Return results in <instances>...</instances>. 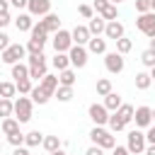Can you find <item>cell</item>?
<instances>
[{
	"label": "cell",
	"mask_w": 155,
	"mask_h": 155,
	"mask_svg": "<svg viewBox=\"0 0 155 155\" xmlns=\"http://www.w3.org/2000/svg\"><path fill=\"white\" fill-rule=\"evenodd\" d=\"M56 87H58V78L46 73V75L39 80V85L31 87V92H29V94H31V102H34V104H46V102L53 97Z\"/></svg>",
	"instance_id": "6da1fadb"
},
{
	"label": "cell",
	"mask_w": 155,
	"mask_h": 155,
	"mask_svg": "<svg viewBox=\"0 0 155 155\" xmlns=\"http://www.w3.org/2000/svg\"><path fill=\"white\" fill-rule=\"evenodd\" d=\"M131 121H133V107H131V104H121L116 111L109 114V121H107V124H109V128H111L114 133H119V131H124Z\"/></svg>",
	"instance_id": "7a4b0ae2"
},
{
	"label": "cell",
	"mask_w": 155,
	"mask_h": 155,
	"mask_svg": "<svg viewBox=\"0 0 155 155\" xmlns=\"http://www.w3.org/2000/svg\"><path fill=\"white\" fill-rule=\"evenodd\" d=\"M90 138H92V145H99L102 150H111V148L116 145V138H114L109 131H104L102 126H94V128L90 131Z\"/></svg>",
	"instance_id": "3957f363"
},
{
	"label": "cell",
	"mask_w": 155,
	"mask_h": 155,
	"mask_svg": "<svg viewBox=\"0 0 155 155\" xmlns=\"http://www.w3.org/2000/svg\"><path fill=\"white\" fill-rule=\"evenodd\" d=\"M24 53H27V48H24L22 44H10V46L0 53V61L7 63V65H15V63H22Z\"/></svg>",
	"instance_id": "277c9868"
},
{
	"label": "cell",
	"mask_w": 155,
	"mask_h": 155,
	"mask_svg": "<svg viewBox=\"0 0 155 155\" xmlns=\"http://www.w3.org/2000/svg\"><path fill=\"white\" fill-rule=\"evenodd\" d=\"M27 65H29V80H41V78L46 75V56H44V53L29 56Z\"/></svg>",
	"instance_id": "5b68a950"
},
{
	"label": "cell",
	"mask_w": 155,
	"mask_h": 155,
	"mask_svg": "<svg viewBox=\"0 0 155 155\" xmlns=\"http://www.w3.org/2000/svg\"><path fill=\"white\" fill-rule=\"evenodd\" d=\"M31 99L29 97H19V99H15V109H12V114H15V119L19 121V124H27L29 119H31Z\"/></svg>",
	"instance_id": "8992f818"
},
{
	"label": "cell",
	"mask_w": 155,
	"mask_h": 155,
	"mask_svg": "<svg viewBox=\"0 0 155 155\" xmlns=\"http://www.w3.org/2000/svg\"><path fill=\"white\" fill-rule=\"evenodd\" d=\"M128 143H126V150L131 153V155H140L143 150H145V133H140L138 128H133V131H128Z\"/></svg>",
	"instance_id": "52a82bcc"
},
{
	"label": "cell",
	"mask_w": 155,
	"mask_h": 155,
	"mask_svg": "<svg viewBox=\"0 0 155 155\" xmlns=\"http://www.w3.org/2000/svg\"><path fill=\"white\" fill-rule=\"evenodd\" d=\"M136 27H138V31H143L145 36L155 39V12L150 10V12H145V15H138Z\"/></svg>",
	"instance_id": "ba28073f"
},
{
	"label": "cell",
	"mask_w": 155,
	"mask_h": 155,
	"mask_svg": "<svg viewBox=\"0 0 155 155\" xmlns=\"http://www.w3.org/2000/svg\"><path fill=\"white\" fill-rule=\"evenodd\" d=\"M70 46H73L70 31L58 29V31L53 34V48H56V53H68V51H70Z\"/></svg>",
	"instance_id": "9c48e42d"
},
{
	"label": "cell",
	"mask_w": 155,
	"mask_h": 155,
	"mask_svg": "<svg viewBox=\"0 0 155 155\" xmlns=\"http://www.w3.org/2000/svg\"><path fill=\"white\" fill-rule=\"evenodd\" d=\"M124 56L121 53H116V51H109V53H104V68L109 70V73H114V75H119L121 70H124Z\"/></svg>",
	"instance_id": "30bf717a"
},
{
	"label": "cell",
	"mask_w": 155,
	"mask_h": 155,
	"mask_svg": "<svg viewBox=\"0 0 155 155\" xmlns=\"http://www.w3.org/2000/svg\"><path fill=\"white\" fill-rule=\"evenodd\" d=\"M68 61H70V65H75V68H85V65H87V48L73 44L70 51H68Z\"/></svg>",
	"instance_id": "8fae6325"
},
{
	"label": "cell",
	"mask_w": 155,
	"mask_h": 155,
	"mask_svg": "<svg viewBox=\"0 0 155 155\" xmlns=\"http://www.w3.org/2000/svg\"><path fill=\"white\" fill-rule=\"evenodd\" d=\"M27 10L31 17H46L51 12V0H27Z\"/></svg>",
	"instance_id": "7c38bea8"
},
{
	"label": "cell",
	"mask_w": 155,
	"mask_h": 155,
	"mask_svg": "<svg viewBox=\"0 0 155 155\" xmlns=\"http://www.w3.org/2000/svg\"><path fill=\"white\" fill-rule=\"evenodd\" d=\"M87 114H90V119L94 121V126H104V124L109 121V111L104 109V104H90Z\"/></svg>",
	"instance_id": "4fadbf2b"
},
{
	"label": "cell",
	"mask_w": 155,
	"mask_h": 155,
	"mask_svg": "<svg viewBox=\"0 0 155 155\" xmlns=\"http://www.w3.org/2000/svg\"><path fill=\"white\" fill-rule=\"evenodd\" d=\"M133 121H136L138 128L150 126V124H153V109H150V107H138V109H133Z\"/></svg>",
	"instance_id": "5bb4252c"
},
{
	"label": "cell",
	"mask_w": 155,
	"mask_h": 155,
	"mask_svg": "<svg viewBox=\"0 0 155 155\" xmlns=\"http://www.w3.org/2000/svg\"><path fill=\"white\" fill-rule=\"evenodd\" d=\"M39 27L46 31V34H56L58 29H61V19H58V15H53V12H48L44 19H39Z\"/></svg>",
	"instance_id": "9a60e30c"
},
{
	"label": "cell",
	"mask_w": 155,
	"mask_h": 155,
	"mask_svg": "<svg viewBox=\"0 0 155 155\" xmlns=\"http://www.w3.org/2000/svg\"><path fill=\"white\" fill-rule=\"evenodd\" d=\"M70 39H73V44L75 46H85L92 36H90V31H87V27H82V24H78L73 31H70Z\"/></svg>",
	"instance_id": "2e32d148"
},
{
	"label": "cell",
	"mask_w": 155,
	"mask_h": 155,
	"mask_svg": "<svg viewBox=\"0 0 155 155\" xmlns=\"http://www.w3.org/2000/svg\"><path fill=\"white\" fill-rule=\"evenodd\" d=\"M104 36L107 39H114V41H119L121 36H124V24L121 22H107V27H104Z\"/></svg>",
	"instance_id": "e0dca14e"
},
{
	"label": "cell",
	"mask_w": 155,
	"mask_h": 155,
	"mask_svg": "<svg viewBox=\"0 0 155 155\" xmlns=\"http://www.w3.org/2000/svg\"><path fill=\"white\" fill-rule=\"evenodd\" d=\"M15 27H17V31H31V27H34V17H31L29 12H27V15L22 12V15L15 19Z\"/></svg>",
	"instance_id": "ac0fdd59"
},
{
	"label": "cell",
	"mask_w": 155,
	"mask_h": 155,
	"mask_svg": "<svg viewBox=\"0 0 155 155\" xmlns=\"http://www.w3.org/2000/svg\"><path fill=\"white\" fill-rule=\"evenodd\" d=\"M104 27H107V22L97 15V17H92V19H90L87 31H90V36H99V34H104Z\"/></svg>",
	"instance_id": "d6986e66"
},
{
	"label": "cell",
	"mask_w": 155,
	"mask_h": 155,
	"mask_svg": "<svg viewBox=\"0 0 155 155\" xmlns=\"http://www.w3.org/2000/svg\"><path fill=\"white\" fill-rule=\"evenodd\" d=\"M87 53H107V41L99 36H92L87 41Z\"/></svg>",
	"instance_id": "ffe728a7"
},
{
	"label": "cell",
	"mask_w": 155,
	"mask_h": 155,
	"mask_svg": "<svg viewBox=\"0 0 155 155\" xmlns=\"http://www.w3.org/2000/svg\"><path fill=\"white\" fill-rule=\"evenodd\" d=\"M121 104H124V102H121V94H119V92H109V94L104 97V109H107V111H116Z\"/></svg>",
	"instance_id": "44dd1931"
},
{
	"label": "cell",
	"mask_w": 155,
	"mask_h": 155,
	"mask_svg": "<svg viewBox=\"0 0 155 155\" xmlns=\"http://www.w3.org/2000/svg\"><path fill=\"white\" fill-rule=\"evenodd\" d=\"M44 44H46V39H34V36H31L24 48L29 51V56H39V53H44Z\"/></svg>",
	"instance_id": "7402d4cb"
},
{
	"label": "cell",
	"mask_w": 155,
	"mask_h": 155,
	"mask_svg": "<svg viewBox=\"0 0 155 155\" xmlns=\"http://www.w3.org/2000/svg\"><path fill=\"white\" fill-rule=\"evenodd\" d=\"M58 85H61V87H73V85H75V70H70V68L61 70V75H58Z\"/></svg>",
	"instance_id": "603a6c76"
},
{
	"label": "cell",
	"mask_w": 155,
	"mask_h": 155,
	"mask_svg": "<svg viewBox=\"0 0 155 155\" xmlns=\"http://www.w3.org/2000/svg\"><path fill=\"white\" fill-rule=\"evenodd\" d=\"M0 128H2L5 136H12V133L19 131V121H17L15 116H7V119H2V126H0Z\"/></svg>",
	"instance_id": "cb8c5ba5"
},
{
	"label": "cell",
	"mask_w": 155,
	"mask_h": 155,
	"mask_svg": "<svg viewBox=\"0 0 155 155\" xmlns=\"http://www.w3.org/2000/svg\"><path fill=\"white\" fill-rule=\"evenodd\" d=\"M41 145H44L46 153H56V150H61V138L58 136H44Z\"/></svg>",
	"instance_id": "d4e9b609"
},
{
	"label": "cell",
	"mask_w": 155,
	"mask_h": 155,
	"mask_svg": "<svg viewBox=\"0 0 155 155\" xmlns=\"http://www.w3.org/2000/svg\"><path fill=\"white\" fill-rule=\"evenodd\" d=\"M12 78H15V82L17 80H27L29 78V65L27 63H15L12 65Z\"/></svg>",
	"instance_id": "484cf974"
},
{
	"label": "cell",
	"mask_w": 155,
	"mask_h": 155,
	"mask_svg": "<svg viewBox=\"0 0 155 155\" xmlns=\"http://www.w3.org/2000/svg\"><path fill=\"white\" fill-rule=\"evenodd\" d=\"M41 140H44V136H41L39 131L24 133V148H36V145H41Z\"/></svg>",
	"instance_id": "4316f807"
},
{
	"label": "cell",
	"mask_w": 155,
	"mask_h": 155,
	"mask_svg": "<svg viewBox=\"0 0 155 155\" xmlns=\"http://www.w3.org/2000/svg\"><path fill=\"white\" fill-rule=\"evenodd\" d=\"M99 17H102L104 22H114V19H119V10H116V5H111V2H109V5L99 12Z\"/></svg>",
	"instance_id": "83f0119b"
},
{
	"label": "cell",
	"mask_w": 155,
	"mask_h": 155,
	"mask_svg": "<svg viewBox=\"0 0 155 155\" xmlns=\"http://www.w3.org/2000/svg\"><path fill=\"white\" fill-rule=\"evenodd\" d=\"M51 63H53V68H56L58 73H61V70H65V68H70V61H68V53H56Z\"/></svg>",
	"instance_id": "f1b7e54d"
},
{
	"label": "cell",
	"mask_w": 155,
	"mask_h": 155,
	"mask_svg": "<svg viewBox=\"0 0 155 155\" xmlns=\"http://www.w3.org/2000/svg\"><path fill=\"white\" fill-rule=\"evenodd\" d=\"M17 94L15 82H0V99H12Z\"/></svg>",
	"instance_id": "f546056e"
},
{
	"label": "cell",
	"mask_w": 155,
	"mask_h": 155,
	"mask_svg": "<svg viewBox=\"0 0 155 155\" xmlns=\"http://www.w3.org/2000/svg\"><path fill=\"white\" fill-rule=\"evenodd\" d=\"M109 92H114V90H111V80H109V78H99V80H97V94H99V97H107Z\"/></svg>",
	"instance_id": "4dcf8cb0"
},
{
	"label": "cell",
	"mask_w": 155,
	"mask_h": 155,
	"mask_svg": "<svg viewBox=\"0 0 155 155\" xmlns=\"http://www.w3.org/2000/svg\"><path fill=\"white\" fill-rule=\"evenodd\" d=\"M150 75L148 73H136V90H148L150 87Z\"/></svg>",
	"instance_id": "1f68e13d"
},
{
	"label": "cell",
	"mask_w": 155,
	"mask_h": 155,
	"mask_svg": "<svg viewBox=\"0 0 155 155\" xmlns=\"http://www.w3.org/2000/svg\"><path fill=\"white\" fill-rule=\"evenodd\" d=\"M56 97H58V102H70L73 99V87H56V92H53Z\"/></svg>",
	"instance_id": "d6a6232c"
},
{
	"label": "cell",
	"mask_w": 155,
	"mask_h": 155,
	"mask_svg": "<svg viewBox=\"0 0 155 155\" xmlns=\"http://www.w3.org/2000/svg\"><path fill=\"white\" fill-rule=\"evenodd\" d=\"M131 48H133V41H131V39L121 36V39L116 41V53H121V56H124V53H128Z\"/></svg>",
	"instance_id": "836d02e7"
},
{
	"label": "cell",
	"mask_w": 155,
	"mask_h": 155,
	"mask_svg": "<svg viewBox=\"0 0 155 155\" xmlns=\"http://www.w3.org/2000/svg\"><path fill=\"white\" fill-rule=\"evenodd\" d=\"M12 109H15V102L12 99H0V116L2 119L12 116Z\"/></svg>",
	"instance_id": "e575fe53"
},
{
	"label": "cell",
	"mask_w": 155,
	"mask_h": 155,
	"mask_svg": "<svg viewBox=\"0 0 155 155\" xmlns=\"http://www.w3.org/2000/svg\"><path fill=\"white\" fill-rule=\"evenodd\" d=\"M15 87H17V92H19V94H29L34 85H31V80L27 78V80H17V82H15Z\"/></svg>",
	"instance_id": "d590c367"
},
{
	"label": "cell",
	"mask_w": 155,
	"mask_h": 155,
	"mask_svg": "<svg viewBox=\"0 0 155 155\" xmlns=\"http://www.w3.org/2000/svg\"><path fill=\"white\" fill-rule=\"evenodd\" d=\"M140 61H143V65H148V68H153V65H155V51H150V48H145V51L140 53Z\"/></svg>",
	"instance_id": "8d00e7d4"
},
{
	"label": "cell",
	"mask_w": 155,
	"mask_h": 155,
	"mask_svg": "<svg viewBox=\"0 0 155 155\" xmlns=\"http://www.w3.org/2000/svg\"><path fill=\"white\" fill-rule=\"evenodd\" d=\"M7 140H10V145H15V148H19V145H24V133H12V136H7Z\"/></svg>",
	"instance_id": "74e56055"
},
{
	"label": "cell",
	"mask_w": 155,
	"mask_h": 155,
	"mask_svg": "<svg viewBox=\"0 0 155 155\" xmlns=\"http://www.w3.org/2000/svg\"><path fill=\"white\" fill-rule=\"evenodd\" d=\"M78 12H80V17H85V19H92V17H94V10H92L90 5H78Z\"/></svg>",
	"instance_id": "f35d334b"
},
{
	"label": "cell",
	"mask_w": 155,
	"mask_h": 155,
	"mask_svg": "<svg viewBox=\"0 0 155 155\" xmlns=\"http://www.w3.org/2000/svg\"><path fill=\"white\" fill-rule=\"evenodd\" d=\"M136 10H138L140 15L150 12V0H136Z\"/></svg>",
	"instance_id": "ab89813d"
},
{
	"label": "cell",
	"mask_w": 155,
	"mask_h": 155,
	"mask_svg": "<svg viewBox=\"0 0 155 155\" xmlns=\"http://www.w3.org/2000/svg\"><path fill=\"white\" fill-rule=\"evenodd\" d=\"M7 46H10V36H7L5 31H0V53H2Z\"/></svg>",
	"instance_id": "60d3db41"
},
{
	"label": "cell",
	"mask_w": 155,
	"mask_h": 155,
	"mask_svg": "<svg viewBox=\"0 0 155 155\" xmlns=\"http://www.w3.org/2000/svg\"><path fill=\"white\" fill-rule=\"evenodd\" d=\"M107 5H109V0H94V5H92V10H97V15H99V12H102V10L107 7Z\"/></svg>",
	"instance_id": "b9f144b4"
},
{
	"label": "cell",
	"mask_w": 155,
	"mask_h": 155,
	"mask_svg": "<svg viewBox=\"0 0 155 155\" xmlns=\"http://www.w3.org/2000/svg\"><path fill=\"white\" fill-rule=\"evenodd\" d=\"M145 143L155 145V126H150V128H148V133H145Z\"/></svg>",
	"instance_id": "7bdbcfd3"
},
{
	"label": "cell",
	"mask_w": 155,
	"mask_h": 155,
	"mask_svg": "<svg viewBox=\"0 0 155 155\" xmlns=\"http://www.w3.org/2000/svg\"><path fill=\"white\" fill-rule=\"evenodd\" d=\"M111 155H131V153H128L124 145H114V148H111Z\"/></svg>",
	"instance_id": "ee69618b"
},
{
	"label": "cell",
	"mask_w": 155,
	"mask_h": 155,
	"mask_svg": "<svg viewBox=\"0 0 155 155\" xmlns=\"http://www.w3.org/2000/svg\"><path fill=\"white\" fill-rule=\"evenodd\" d=\"M85 155H104V150L99 148V145H92V148H87V153Z\"/></svg>",
	"instance_id": "f6af8a7d"
},
{
	"label": "cell",
	"mask_w": 155,
	"mask_h": 155,
	"mask_svg": "<svg viewBox=\"0 0 155 155\" xmlns=\"http://www.w3.org/2000/svg\"><path fill=\"white\" fill-rule=\"evenodd\" d=\"M10 22H12V17H10V12H7V15H0V29H2V27H7Z\"/></svg>",
	"instance_id": "bcb514c9"
},
{
	"label": "cell",
	"mask_w": 155,
	"mask_h": 155,
	"mask_svg": "<svg viewBox=\"0 0 155 155\" xmlns=\"http://www.w3.org/2000/svg\"><path fill=\"white\" fill-rule=\"evenodd\" d=\"M10 5L17 7V10H22V7H27V0H10Z\"/></svg>",
	"instance_id": "7dc6e473"
},
{
	"label": "cell",
	"mask_w": 155,
	"mask_h": 155,
	"mask_svg": "<svg viewBox=\"0 0 155 155\" xmlns=\"http://www.w3.org/2000/svg\"><path fill=\"white\" fill-rule=\"evenodd\" d=\"M10 12V2L7 0H0V15H7Z\"/></svg>",
	"instance_id": "c3c4849f"
},
{
	"label": "cell",
	"mask_w": 155,
	"mask_h": 155,
	"mask_svg": "<svg viewBox=\"0 0 155 155\" xmlns=\"http://www.w3.org/2000/svg\"><path fill=\"white\" fill-rule=\"evenodd\" d=\"M12 155H29V150H27V148H22V145H19V148H15V153H12Z\"/></svg>",
	"instance_id": "681fc988"
},
{
	"label": "cell",
	"mask_w": 155,
	"mask_h": 155,
	"mask_svg": "<svg viewBox=\"0 0 155 155\" xmlns=\"http://www.w3.org/2000/svg\"><path fill=\"white\" fill-rule=\"evenodd\" d=\"M143 153H145V155H155V145H145Z\"/></svg>",
	"instance_id": "f907efd6"
},
{
	"label": "cell",
	"mask_w": 155,
	"mask_h": 155,
	"mask_svg": "<svg viewBox=\"0 0 155 155\" xmlns=\"http://www.w3.org/2000/svg\"><path fill=\"white\" fill-rule=\"evenodd\" d=\"M148 75H150V80H155V65L150 68V73H148Z\"/></svg>",
	"instance_id": "816d5d0a"
},
{
	"label": "cell",
	"mask_w": 155,
	"mask_h": 155,
	"mask_svg": "<svg viewBox=\"0 0 155 155\" xmlns=\"http://www.w3.org/2000/svg\"><path fill=\"white\" fill-rule=\"evenodd\" d=\"M150 51H155V39H150V46H148Z\"/></svg>",
	"instance_id": "f5cc1de1"
},
{
	"label": "cell",
	"mask_w": 155,
	"mask_h": 155,
	"mask_svg": "<svg viewBox=\"0 0 155 155\" xmlns=\"http://www.w3.org/2000/svg\"><path fill=\"white\" fill-rule=\"evenodd\" d=\"M48 155H65L63 150H56V153H48Z\"/></svg>",
	"instance_id": "db71d44e"
},
{
	"label": "cell",
	"mask_w": 155,
	"mask_h": 155,
	"mask_svg": "<svg viewBox=\"0 0 155 155\" xmlns=\"http://www.w3.org/2000/svg\"><path fill=\"white\" fill-rule=\"evenodd\" d=\"M150 10H153V12H155V0H150Z\"/></svg>",
	"instance_id": "11a10c76"
},
{
	"label": "cell",
	"mask_w": 155,
	"mask_h": 155,
	"mask_svg": "<svg viewBox=\"0 0 155 155\" xmlns=\"http://www.w3.org/2000/svg\"><path fill=\"white\" fill-rule=\"evenodd\" d=\"M109 2H111V5H119V2H121V0H109Z\"/></svg>",
	"instance_id": "9f6ffc18"
},
{
	"label": "cell",
	"mask_w": 155,
	"mask_h": 155,
	"mask_svg": "<svg viewBox=\"0 0 155 155\" xmlns=\"http://www.w3.org/2000/svg\"><path fill=\"white\" fill-rule=\"evenodd\" d=\"M153 121H155V109H153Z\"/></svg>",
	"instance_id": "6f0895ef"
},
{
	"label": "cell",
	"mask_w": 155,
	"mask_h": 155,
	"mask_svg": "<svg viewBox=\"0 0 155 155\" xmlns=\"http://www.w3.org/2000/svg\"><path fill=\"white\" fill-rule=\"evenodd\" d=\"M0 150H2V143H0Z\"/></svg>",
	"instance_id": "680465c9"
},
{
	"label": "cell",
	"mask_w": 155,
	"mask_h": 155,
	"mask_svg": "<svg viewBox=\"0 0 155 155\" xmlns=\"http://www.w3.org/2000/svg\"><path fill=\"white\" fill-rule=\"evenodd\" d=\"M7 2H10V0H7Z\"/></svg>",
	"instance_id": "91938a15"
},
{
	"label": "cell",
	"mask_w": 155,
	"mask_h": 155,
	"mask_svg": "<svg viewBox=\"0 0 155 155\" xmlns=\"http://www.w3.org/2000/svg\"><path fill=\"white\" fill-rule=\"evenodd\" d=\"M0 63H2V61H0Z\"/></svg>",
	"instance_id": "94428289"
}]
</instances>
